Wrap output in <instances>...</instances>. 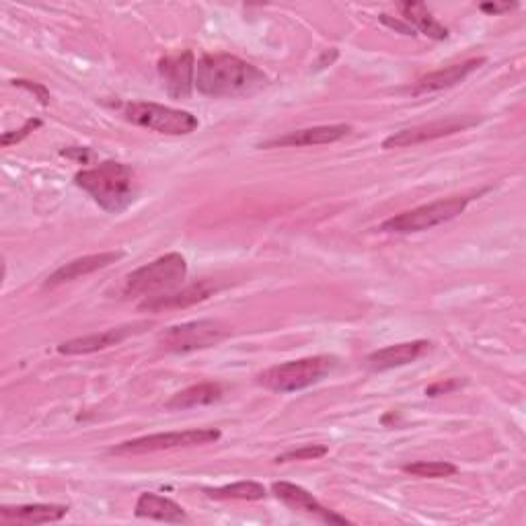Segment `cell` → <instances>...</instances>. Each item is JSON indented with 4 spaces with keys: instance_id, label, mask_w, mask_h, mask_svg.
I'll return each instance as SVG.
<instances>
[{
    "instance_id": "cell-5",
    "label": "cell",
    "mask_w": 526,
    "mask_h": 526,
    "mask_svg": "<svg viewBox=\"0 0 526 526\" xmlns=\"http://www.w3.org/2000/svg\"><path fill=\"white\" fill-rule=\"evenodd\" d=\"M473 196H455L438 200L420 208H413L407 212H401L397 216H391L381 224V231L385 233H397V235H409V233H422L428 229L438 227L448 220L457 218L459 214L465 212Z\"/></svg>"
},
{
    "instance_id": "cell-17",
    "label": "cell",
    "mask_w": 526,
    "mask_h": 526,
    "mask_svg": "<svg viewBox=\"0 0 526 526\" xmlns=\"http://www.w3.org/2000/svg\"><path fill=\"white\" fill-rule=\"evenodd\" d=\"M481 64H485V58H471L467 62L461 64H453L448 68H440L428 77L420 79L416 83V87L411 89L413 95H426V93H434V91H442V89H450L459 83H463L471 72H475Z\"/></svg>"
},
{
    "instance_id": "cell-16",
    "label": "cell",
    "mask_w": 526,
    "mask_h": 526,
    "mask_svg": "<svg viewBox=\"0 0 526 526\" xmlns=\"http://www.w3.org/2000/svg\"><path fill=\"white\" fill-rule=\"evenodd\" d=\"M430 350V342H405V344H397V346H389L383 348L379 352L370 354L364 360V366L372 372H385L391 368H399V366H407L411 362H416L424 352Z\"/></svg>"
},
{
    "instance_id": "cell-18",
    "label": "cell",
    "mask_w": 526,
    "mask_h": 526,
    "mask_svg": "<svg viewBox=\"0 0 526 526\" xmlns=\"http://www.w3.org/2000/svg\"><path fill=\"white\" fill-rule=\"evenodd\" d=\"M68 508L58 504H27V506H5L0 510V520L5 524H46L58 522L66 516Z\"/></svg>"
},
{
    "instance_id": "cell-8",
    "label": "cell",
    "mask_w": 526,
    "mask_h": 526,
    "mask_svg": "<svg viewBox=\"0 0 526 526\" xmlns=\"http://www.w3.org/2000/svg\"><path fill=\"white\" fill-rule=\"evenodd\" d=\"M220 432L214 428H200V430H185V432H167V434H150L136 440L122 442L109 450L111 455H146L159 453V450L171 448H187V446H202L216 442Z\"/></svg>"
},
{
    "instance_id": "cell-10",
    "label": "cell",
    "mask_w": 526,
    "mask_h": 526,
    "mask_svg": "<svg viewBox=\"0 0 526 526\" xmlns=\"http://www.w3.org/2000/svg\"><path fill=\"white\" fill-rule=\"evenodd\" d=\"M159 74H161L163 87H165L169 97H173V99H187V97L192 95V91L196 87V60H194V54L187 50V52L165 56L159 62Z\"/></svg>"
},
{
    "instance_id": "cell-4",
    "label": "cell",
    "mask_w": 526,
    "mask_h": 526,
    "mask_svg": "<svg viewBox=\"0 0 526 526\" xmlns=\"http://www.w3.org/2000/svg\"><path fill=\"white\" fill-rule=\"evenodd\" d=\"M335 366L337 360L333 356L300 358L263 370L257 377V383L274 393H294L323 381V377H327Z\"/></svg>"
},
{
    "instance_id": "cell-12",
    "label": "cell",
    "mask_w": 526,
    "mask_h": 526,
    "mask_svg": "<svg viewBox=\"0 0 526 526\" xmlns=\"http://www.w3.org/2000/svg\"><path fill=\"white\" fill-rule=\"evenodd\" d=\"M272 490H274L276 498L282 500L292 510L311 514V516H315V518H319V520H323L327 524H350L348 518H344L340 514L331 512L329 508H325L311 492L305 490V487L288 483V481H278V483L272 485Z\"/></svg>"
},
{
    "instance_id": "cell-25",
    "label": "cell",
    "mask_w": 526,
    "mask_h": 526,
    "mask_svg": "<svg viewBox=\"0 0 526 526\" xmlns=\"http://www.w3.org/2000/svg\"><path fill=\"white\" fill-rule=\"evenodd\" d=\"M37 128H42V120H27L25 124H23V128H19V130H13V132H5L3 134V138H0V144H3V146H11V144H17V142H21L23 138H27L31 132H35Z\"/></svg>"
},
{
    "instance_id": "cell-11",
    "label": "cell",
    "mask_w": 526,
    "mask_h": 526,
    "mask_svg": "<svg viewBox=\"0 0 526 526\" xmlns=\"http://www.w3.org/2000/svg\"><path fill=\"white\" fill-rule=\"evenodd\" d=\"M150 323L148 321H140L134 325H124V327H114V329H105L101 333H91L85 337H77V340H70L58 346V354L64 356H83V354H93L111 346H118L122 342H126L128 337L142 333L144 329H148Z\"/></svg>"
},
{
    "instance_id": "cell-24",
    "label": "cell",
    "mask_w": 526,
    "mask_h": 526,
    "mask_svg": "<svg viewBox=\"0 0 526 526\" xmlns=\"http://www.w3.org/2000/svg\"><path fill=\"white\" fill-rule=\"evenodd\" d=\"M329 453L325 444H305L300 448L288 450V453L276 457V463H292V461H317Z\"/></svg>"
},
{
    "instance_id": "cell-3",
    "label": "cell",
    "mask_w": 526,
    "mask_h": 526,
    "mask_svg": "<svg viewBox=\"0 0 526 526\" xmlns=\"http://www.w3.org/2000/svg\"><path fill=\"white\" fill-rule=\"evenodd\" d=\"M187 276V261L181 253H167L132 272L124 282V296H163L175 292Z\"/></svg>"
},
{
    "instance_id": "cell-13",
    "label": "cell",
    "mask_w": 526,
    "mask_h": 526,
    "mask_svg": "<svg viewBox=\"0 0 526 526\" xmlns=\"http://www.w3.org/2000/svg\"><path fill=\"white\" fill-rule=\"evenodd\" d=\"M124 257V251H105V253H95V255H85V257H79V259H72L68 261L66 266L58 268L54 274H50V278L46 280V288H56L60 284H66V282H72L77 278H83V276H89L97 270H103L107 266H111V263H116L118 259Z\"/></svg>"
},
{
    "instance_id": "cell-27",
    "label": "cell",
    "mask_w": 526,
    "mask_h": 526,
    "mask_svg": "<svg viewBox=\"0 0 526 526\" xmlns=\"http://www.w3.org/2000/svg\"><path fill=\"white\" fill-rule=\"evenodd\" d=\"M461 385H463V381H459V379H450L448 383H436V385L428 387V389H426V395H430V397H436V395H442V393H450V391H455V389H459Z\"/></svg>"
},
{
    "instance_id": "cell-28",
    "label": "cell",
    "mask_w": 526,
    "mask_h": 526,
    "mask_svg": "<svg viewBox=\"0 0 526 526\" xmlns=\"http://www.w3.org/2000/svg\"><path fill=\"white\" fill-rule=\"evenodd\" d=\"M518 5L516 3H485V5H481L479 9L483 11V13H490V15H502V13H508V11H512V9H516Z\"/></svg>"
},
{
    "instance_id": "cell-23",
    "label": "cell",
    "mask_w": 526,
    "mask_h": 526,
    "mask_svg": "<svg viewBox=\"0 0 526 526\" xmlns=\"http://www.w3.org/2000/svg\"><path fill=\"white\" fill-rule=\"evenodd\" d=\"M403 471L409 475L424 477V479H440V477L455 475L457 467L453 463H446V461H418V463L405 465Z\"/></svg>"
},
{
    "instance_id": "cell-9",
    "label": "cell",
    "mask_w": 526,
    "mask_h": 526,
    "mask_svg": "<svg viewBox=\"0 0 526 526\" xmlns=\"http://www.w3.org/2000/svg\"><path fill=\"white\" fill-rule=\"evenodd\" d=\"M477 124H479L477 118H448V120H438V122H430V124H420V126L405 128V130L391 134L389 138H385L383 148L416 146V144L438 140L444 136H453V134L463 132L467 128H473Z\"/></svg>"
},
{
    "instance_id": "cell-29",
    "label": "cell",
    "mask_w": 526,
    "mask_h": 526,
    "mask_svg": "<svg viewBox=\"0 0 526 526\" xmlns=\"http://www.w3.org/2000/svg\"><path fill=\"white\" fill-rule=\"evenodd\" d=\"M381 21L385 23V25H389L391 29H397V31H401V33H405V35H416V31H413L405 21H399V19H391L389 15H381Z\"/></svg>"
},
{
    "instance_id": "cell-2",
    "label": "cell",
    "mask_w": 526,
    "mask_h": 526,
    "mask_svg": "<svg viewBox=\"0 0 526 526\" xmlns=\"http://www.w3.org/2000/svg\"><path fill=\"white\" fill-rule=\"evenodd\" d=\"M74 183L109 214H122L138 196L136 173L118 161H105L99 167L81 171L74 175Z\"/></svg>"
},
{
    "instance_id": "cell-15",
    "label": "cell",
    "mask_w": 526,
    "mask_h": 526,
    "mask_svg": "<svg viewBox=\"0 0 526 526\" xmlns=\"http://www.w3.org/2000/svg\"><path fill=\"white\" fill-rule=\"evenodd\" d=\"M352 132L348 124H333V126H317L298 132H288L284 136L272 138L263 142L261 148H276V146H319V144H333L337 140L346 138Z\"/></svg>"
},
{
    "instance_id": "cell-20",
    "label": "cell",
    "mask_w": 526,
    "mask_h": 526,
    "mask_svg": "<svg viewBox=\"0 0 526 526\" xmlns=\"http://www.w3.org/2000/svg\"><path fill=\"white\" fill-rule=\"evenodd\" d=\"M399 11L403 15V21L413 29V31H420L432 40H446L448 37V29L436 21V17L428 11L426 5L422 3H401Z\"/></svg>"
},
{
    "instance_id": "cell-7",
    "label": "cell",
    "mask_w": 526,
    "mask_h": 526,
    "mask_svg": "<svg viewBox=\"0 0 526 526\" xmlns=\"http://www.w3.org/2000/svg\"><path fill=\"white\" fill-rule=\"evenodd\" d=\"M124 116L128 122L155 130L161 134L171 136H185L192 134L200 122L190 111H181L173 107H165L159 103H146V101H134L124 107Z\"/></svg>"
},
{
    "instance_id": "cell-26",
    "label": "cell",
    "mask_w": 526,
    "mask_h": 526,
    "mask_svg": "<svg viewBox=\"0 0 526 526\" xmlns=\"http://www.w3.org/2000/svg\"><path fill=\"white\" fill-rule=\"evenodd\" d=\"M13 85H15V87H21V89H27L29 93H33L37 99H40L42 105H48V103H50V91H48L44 85H40V83H31V81L19 79V81H13Z\"/></svg>"
},
{
    "instance_id": "cell-6",
    "label": "cell",
    "mask_w": 526,
    "mask_h": 526,
    "mask_svg": "<svg viewBox=\"0 0 526 526\" xmlns=\"http://www.w3.org/2000/svg\"><path fill=\"white\" fill-rule=\"evenodd\" d=\"M231 329L216 319H200L183 325L169 327L159 335V346L165 352L187 354L204 348H212L227 340Z\"/></svg>"
},
{
    "instance_id": "cell-22",
    "label": "cell",
    "mask_w": 526,
    "mask_h": 526,
    "mask_svg": "<svg viewBox=\"0 0 526 526\" xmlns=\"http://www.w3.org/2000/svg\"><path fill=\"white\" fill-rule=\"evenodd\" d=\"M204 494L212 500H245V502L263 500L268 496L266 487L257 481H239L224 487H208V490H204Z\"/></svg>"
},
{
    "instance_id": "cell-1",
    "label": "cell",
    "mask_w": 526,
    "mask_h": 526,
    "mask_svg": "<svg viewBox=\"0 0 526 526\" xmlns=\"http://www.w3.org/2000/svg\"><path fill=\"white\" fill-rule=\"evenodd\" d=\"M266 87L263 70L231 54H206L196 66V89L206 97H251Z\"/></svg>"
},
{
    "instance_id": "cell-19",
    "label": "cell",
    "mask_w": 526,
    "mask_h": 526,
    "mask_svg": "<svg viewBox=\"0 0 526 526\" xmlns=\"http://www.w3.org/2000/svg\"><path fill=\"white\" fill-rule=\"evenodd\" d=\"M134 512L138 518H150V520H161V522H171V524L187 522V514L177 502L163 498L159 494H153V492L140 494Z\"/></svg>"
},
{
    "instance_id": "cell-14",
    "label": "cell",
    "mask_w": 526,
    "mask_h": 526,
    "mask_svg": "<svg viewBox=\"0 0 526 526\" xmlns=\"http://www.w3.org/2000/svg\"><path fill=\"white\" fill-rule=\"evenodd\" d=\"M218 290L216 282L212 280H202L196 282L192 286H185L181 290L163 294V296H153V298H146L144 303L140 305V309L144 311H163V309H183V307H190L196 303H202V300L210 298L214 292Z\"/></svg>"
},
{
    "instance_id": "cell-21",
    "label": "cell",
    "mask_w": 526,
    "mask_h": 526,
    "mask_svg": "<svg viewBox=\"0 0 526 526\" xmlns=\"http://www.w3.org/2000/svg\"><path fill=\"white\" fill-rule=\"evenodd\" d=\"M222 397V387L216 383H202V385H194L190 389H185L177 395H173L167 401V409L173 411H183V409H194V407H202V405H210L214 401H218Z\"/></svg>"
}]
</instances>
